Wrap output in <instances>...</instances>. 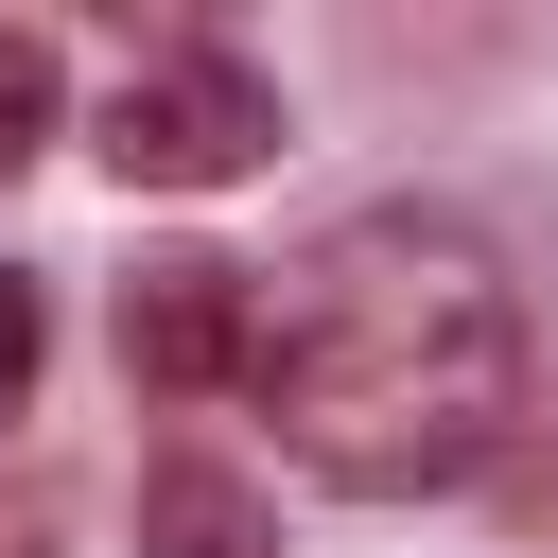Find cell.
Instances as JSON below:
<instances>
[{"label":"cell","mask_w":558,"mask_h":558,"mask_svg":"<svg viewBox=\"0 0 558 558\" xmlns=\"http://www.w3.org/2000/svg\"><path fill=\"white\" fill-rule=\"evenodd\" d=\"M244 384L279 401V436H296L331 488L401 506V488L488 471V436L523 418V296H506V262H488L471 227H436V209H349V227L262 296Z\"/></svg>","instance_id":"cell-1"},{"label":"cell","mask_w":558,"mask_h":558,"mask_svg":"<svg viewBox=\"0 0 558 558\" xmlns=\"http://www.w3.org/2000/svg\"><path fill=\"white\" fill-rule=\"evenodd\" d=\"M262 140H279V87H262L244 52H157V70H122V105H105V174H122V192H227Z\"/></svg>","instance_id":"cell-2"},{"label":"cell","mask_w":558,"mask_h":558,"mask_svg":"<svg viewBox=\"0 0 558 558\" xmlns=\"http://www.w3.org/2000/svg\"><path fill=\"white\" fill-rule=\"evenodd\" d=\"M244 331H262V279L244 262H209V244H157L140 279H122V366L140 384H244Z\"/></svg>","instance_id":"cell-3"},{"label":"cell","mask_w":558,"mask_h":558,"mask_svg":"<svg viewBox=\"0 0 558 558\" xmlns=\"http://www.w3.org/2000/svg\"><path fill=\"white\" fill-rule=\"evenodd\" d=\"M140 558H279V506L244 471H157L140 488Z\"/></svg>","instance_id":"cell-4"},{"label":"cell","mask_w":558,"mask_h":558,"mask_svg":"<svg viewBox=\"0 0 558 558\" xmlns=\"http://www.w3.org/2000/svg\"><path fill=\"white\" fill-rule=\"evenodd\" d=\"M52 140V35H0V174Z\"/></svg>","instance_id":"cell-5"},{"label":"cell","mask_w":558,"mask_h":558,"mask_svg":"<svg viewBox=\"0 0 558 558\" xmlns=\"http://www.w3.org/2000/svg\"><path fill=\"white\" fill-rule=\"evenodd\" d=\"M35 349H52V296L0 262V418H17V384H35Z\"/></svg>","instance_id":"cell-6"},{"label":"cell","mask_w":558,"mask_h":558,"mask_svg":"<svg viewBox=\"0 0 558 558\" xmlns=\"http://www.w3.org/2000/svg\"><path fill=\"white\" fill-rule=\"evenodd\" d=\"M0 558H52V523H35V506H17V523H0Z\"/></svg>","instance_id":"cell-7"}]
</instances>
